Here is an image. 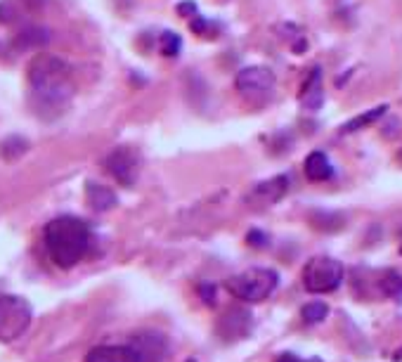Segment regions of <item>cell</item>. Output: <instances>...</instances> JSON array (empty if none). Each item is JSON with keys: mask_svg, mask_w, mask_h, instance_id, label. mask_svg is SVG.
Here are the masks:
<instances>
[{"mask_svg": "<svg viewBox=\"0 0 402 362\" xmlns=\"http://www.w3.org/2000/svg\"><path fill=\"white\" fill-rule=\"evenodd\" d=\"M28 95L40 119L62 117L73 97V78L67 62L55 55H38L28 67Z\"/></svg>", "mask_w": 402, "mask_h": 362, "instance_id": "cell-1", "label": "cell"}, {"mask_svg": "<svg viewBox=\"0 0 402 362\" xmlns=\"http://www.w3.org/2000/svg\"><path fill=\"white\" fill-rule=\"evenodd\" d=\"M43 244L57 268L78 266L90 249V225L76 216H60L43 230Z\"/></svg>", "mask_w": 402, "mask_h": 362, "instance_id": "cell-2", "label": "cell"}, {"mask_svg": "<svg viewBox=\"0 0 402 362\" xmlns=\"http://www.w3.org/2000/svg\"><path fill=\"white\" fill-rule=\"evenodd\" d=\"M279 286V275L272 268H249L227 279V291L244 303H261L274 294Z\"/></svg>", "mask_w": 402, "mask_h": 362, "instance_id": "cell-3", "label": "cell"}, {"mask_svg": "<svg viewBox=\"0 0 402 362\" xmlns=\"http://www.w3.org/2000/svg\"><path fill=\"white\" fill-rule=\"evenodd\" d=\"M234 88H237L244 102L254 107H263L265 102L272 100L277 78H274L272 69L268 67H244L234 78Z\"/></svg>", "mask_w": 402, "mask_h": 362, "instance_id": "cell-4", "label": "cell"}, {"mask_svg": "<svg viewBox=\"0 0 402 362\" xmlns=\"http://www.w3.org/2000/svg\"><path fill=\"white\" fill-rule=\"evenodd\" d=\"M301 277L310 294H334L343 284V266L331 256H315L306 263Z\"/></svg>", "mask_w": 402, "mask_h": 362, "instance_id": "cell-5", "label": "cell"}, {"mask_svg": "<svg viewBox=\"0 0 402 362\" xmlns=\"http://www.w3.org/2000/svg\"><path fill=\"white\" fill-rule=\"evenodd\" d=\"M31 318L33 310L26 298L0 294V341L12 343L19 336H24L31 327Z\"/></svg>", "mask_w": 402, "mask_h": 362, "instance_id": "cell-6", "label": "cell"}, {"mask_svg": "<svg viewBox=\"0 0 402 362\" xmlns=\"http://www.w3.org/2000/svg\"><path fill=\"white\" fill-rule=\"evenodd\" d=\"M105 166H107L109 175H112L119 185L133 187L137 182V175H140V154L128 145L116 147L114 152H109V157L105 159Z\"/></svg>", "mask_w": 402, "mask_h": 362, "instance_id": "cell-7", "label": "cell"}, {"mask_svg": "<svg viewBox=\"0 0 402 362\" xmlns=\"http://www.w3.org/2000/svg\"><path fill=\"white\" fill-rule=\"evenodd\" d=\"M251 327H254V320H251V313L244 308H229L220 320H218L216 334L222 338L225 343L239 341V338H246L251 334Z\"/></svg>", "mask_w": 402, "mask_h": 362, "instance_id": "cell-8", "label": "cell"}, {"mask_svg": "<svg viewBox=\"0 0 402 362\" xmlns=\"http://www.w3.org/2000/svg\"><path fill=\"white\" fill-rule=\"evenodd\" d=\"M128 346L135 350L137 362H164L168 353V338L159 331H142L133 336Z\"/></svg>", "mask_w": 402, "mask_h": 362, "instance_id": "cell-9", "label": "cell"}, {"mask_svg": "<svg viewBox=\"0 0 402 362\" xmlns=\"http://www.w3.org/2000/svg\"><path fill=\"white\" fill-rule=\"evenodd\" d=\"M289 185H291L289 175H274L265 182H258V185L249 192L246 201H249L251 206H258V209H265V206L277 204V201L289 192Z\"/></svg>", "mask_w": 402, "mask_h": 362, "instance_id": "cell-10", "label": "cell"}, {"mask_svg": "<svg viewBox=\"0 0 402 362\" xmlns=\"http://www.w3.org/2000/svg\"><path fill=\"white\" fill-rule=\"evenodd\" d=\"M301 105L310 109V112H317L324 102V90H322V69L320 67H313L308 74V78L303 80L301 85V95H298Z\"/></svg>", "mask_w": 402, "mask_h": 362, "instance_id": "cell-11", "label": "cell"}, {"mask_svg": "<svg viewBox=\"0 0 402 362\" xmlns=\"http://www.w3.org/2000/svg\"><path fill=\"white\" fill-rule=\"evenodd\" d=\"M303 171H306L308 180L313 182L331 180V175H334V166H331V161L324 152H310L306 157V164H303Z\"/></svg>", "mask_w": 402, "mask_h": 362, "instance_id": "cell-12", "label": "cell"}, {"mask_svg": "<svg viewBox=\"0 0 402 362\" xmlns=\"http://www.w3.org/2000/svg\"><path fill=\"white\" fill-rule=\"evenodd\" d=\"M85 362H137V355L130 346H97L88 350Z\"/></svg>", "mask_w": 402, "mask_h": 362, "instance_id": "cell-13", "label": "cell"}, {"mask_svg": "<svg viewBox=\"0 0 402 362\" xmlns=\"http://www.w3.org/2000/svg\"><path fill=\"white\" fill-rule=\"evenodd\" d=\"M85 201L90 204V209L100 211V214L112 211L114 206L119 204L116 194H114L107 185H100V182H88V185H85Z\"/></svg>", "mask_w": 402, "mask_h": 362, "instance_id": "cell-14", "label": "cell"}, {"mask_svg": "<svg viewBox=\"0 0 402 362\" xmlns=\"http://www.w3.org/2000/svg\"><path fill=\"white\" fill-rule=\"evenodd\" d=\"M386 109H388L386 105H381V107H374V109H369V112L360 114V117L346 121V123L341 126V133H358L362 128H372V123H376L381 117H386Z\"/></svg>", "mask_w": 402, "mask_h": 362, "instance_id": "cell-15", "label": "cell"}, {"mask_svg": "<svg viewBox=\"0 0 402 362\" xmlns=\"http://www.w3.org/2000/svg\"><path fill=\"white\" fill-rule=\"evenodd\" d=\"M326 318H329V306L322 301H310L301 308V320L306 322V325H320V322H324Z\"/></svg>", "mask_w": 402, "mask_h": 362, "instance_id": "cell-16", "label": "cell"}, {"mask_svg": "<svg viewBox=\"0 0 402 362\" xmlns=\"http://www.w3.org/2000/svg\"><path fill=\"white\" fill-rule=\"evenodd\" d=\"M159 50L164 57H177L182 50V38L173 31H164L159 36Z\"/></svg>", "mask_w": 402, "mask_h": 362, "instance_id": "cell-17", "label": "cell"}, {"mask_svg": "<svg viewBox=\"0 0 402 362\" xmlns=\"http://www.w3.org/2000/svg\"><path fill=\"white\" fill-rule=\"evenodd\" d=\"M28 149V142L24 140V137H8V140H3L0 142V157H5V159H17V157H21Z\"/></svg>", "mask_w": 402, "mask_h": 362, "instance_id": "cell-18", "label": "cell"}, {"mask_svg": "<svg viewBox=\"0 0 402 362\" xmlns=\"http://www.w3.org/2000/svg\"><path fill=\"white\" fill-rule=\"evenodd\" d=\"M381 294L388 298H398L402 296V275H398L395 270H390L381 277Z\"/></svg>", "mask_w": 402, "mask_h": 362, "instance_id": "cell-19", "label": "cell"}, {"mask_svg": "<svg viewBox=\"0 0 402 362\" xmlns=\"http://www.w3.org/2000/svg\"><path fill=\"white\" fill-rule=\"evenodd\" d=\"M189 26H192V31L197 33V36H201V38H216V36H218V28H216L213 21L204 19V17H201V15L192 17Z\"/></svg>", "mask_w": 402, "mask_h": 362, "instance_id": "cell-20", "label": "cell"}, {"mask_svg": "<svg viewBox=\"0 0 402 362\" xmlns=\"http://www.w3.org/2000/svg\"><path fill=\"white\" fill-rule=\"evenodd\" d=\"M246 241H249V246H254V249H265L270 244V237L263 230H251L249 234H246Z\"/></svg>", "mask_w": 402, "mask_h": 362, "instance_id": "cell-21", "label": "cell"}, {"mask_svg": "<svg viewBox=\"0 0 402 362\" xmlns=\"http://www.w3.org/2000/svg\"><path fill=\"white\" fill-rule=\"evenodd\" d=\"M199 291H201V296H204V303H206V306H213V303H216V289H213V286L201 284V286H199Z\"/></svg>", "mask_w": 402, "mask_h": 362, "instance_id": "cell-22", "label": "cell"}, {"mask_svg": "<svg viewBox=\"0 0 402 362\" xmlns=\"http://www.w3.org/2000/svg\"><path fill=\"white\" fill-rule=\"evenodd\" d=\"M177 12L182 17H197V5L194 3H180L177 5Z\"/></svg>", "mask_w": 402, "mask_h": 362, "instance_id": "cell-23", "label": "cell"}, {"mask_svg": "<svg viewBox=\"0 0 402 362\" xmlns=\"http://www.w3.org/2000/svg\"><path fill=\"white\" fill-rule=\"evenodd\" d=\"M274 362H306V360L298 358L296 353H281V355H277V360Z\"/></svg>", "mask_w": 402, "mask_h": 362, "instance_id": "cell-24", "label": "cell"}, {"mask_svg": "<svg viewBox=\"0 0 402 362\" xmlns=\"http://www.w3.org/2000/svg\"><path fill=\"white\" fill-rule=\"evenodd\" d=\"M393 360H395V362H402V348H400V350H395Z\"/></svg>", "mask_w": 402, "mask_h": 362, "instance_id": "cell-25", "label": "cell"}, {"mask_svg": "<svg viewBox=\"0 0 402 362\" xmlns=\"http://www.w3.org/2000/svg\"><path fill=\"white\" fill-rule=\"evenodd\" d=\"M185 362H197V360H192V358H189V360H185Z\"/></svg>", "mask_w": 402, "mask_h": 362, "instance_id": "cell-26", "label": "cell"}, {"mask_svg": "<svg viewBox=\"0 0 402 362\" xmlns=\"http://www.w3.org/2000/svg\"><path fill=\"white\" fill-rule=\"evenodd\" d=\"M400 254H402V244H400Z\"/></svg>", "mask_w": 402, "mask_h": 362, "instance_id": "cell-27", "label": "cell"}, {"mask_svg": "<svg viewBox=\"0 0 402 362\" xmlns=\"http://www.w3.org/2000/svg\"><path fill=\"white\" fill-rule=\"evenodd\" d=\"M400 161H402V152H400Z\"/></svg>", "mask_w": 402, "mask_h": 362, "instance_id": "cell-28", "label": "cell"}]
</instances>
